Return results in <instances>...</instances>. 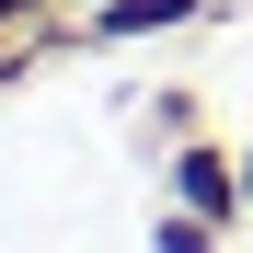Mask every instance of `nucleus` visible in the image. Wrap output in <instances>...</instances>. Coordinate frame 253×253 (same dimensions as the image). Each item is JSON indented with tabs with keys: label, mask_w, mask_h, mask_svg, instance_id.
<instances>
[{
	"label": "nucleus",
	"mask_w": 253,
	"mask_h": 253,
	"mask_svg": "<svg viewBox=\"0 0 253 253\" xmlns=\"http://www.w3.org/2000/svg\"><path fill=\"white\" fill-rule=\"evenodd\" d=\"M173 184H184V207H196V219L219 230L230 207H242V161H219V150H184V161H173Z\"/></svg>",
	"instance_id": "obj_1"
},
{
	"label": "nucleus",
	"mask_w": 253,
	"mask_h": 253,
	"mask_svg": "<svg viewBox=\"0 0 253 253\" xmlns=\"http://www.w3.org/2000/svg\"><path fill=\"white\" fill-rule=\"evenodd\" d=\"M196 0H104L92 12V35H161V23H184Z\"/></svg>",
	"instance_id": "obj_2"
},
{
	"label": "nucleus",
	"mask_w": 253,
	"mask_h": 253,
	"mask_svg": "<svg viewBox=\"0 0 253 253\" xmlns=\"http://www.w3.org/2000/svg\"><path fill=\"white\" fill-rule=\"evenodd\" d=\"M161 253H207V219L184 207V219H161Z\"/></svg>",
	"instance_id": "obj_3"
},
{
	"label": "nucleus",
	"mask_w": 253,
	"mask_h": 253,
	"mask_svg": "<svg viewBox=\"0 0 253 253\" xmlns=\"http://www.w3.org/2000/svg\"><path fill=\"white\" fill-rule=\"evenodd\" d=\"M23 12H35V0H0V35H12V23H23Z\"/></svg>",
	"instance_id": "obj_4"
},
{
	"label": "nucleus",
	"mask_w": 253,
	"mask_h": 253,
	"mask_svg": "<svg viewBox=\"0 0 253 253\" xmlns=\"http://www.w3.org/2000/svg\"><path fill=\"white\" fill-rule=\"evenodd\" d=\"M242 207H253V150H242Z\"/></svg>",
	"instance_id": "obj_5"
}]
</instances>
